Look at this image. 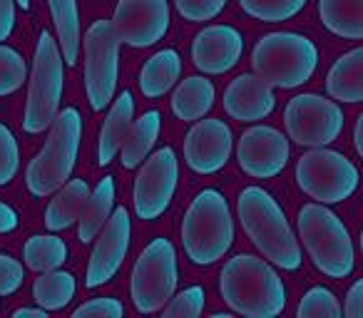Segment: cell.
<instances>
[{
	"mask_svg": "<svg viewBox=\"0 0 363 318\" xmlns=\"http://www.w3.org/2000/svg\"><path fill=\"white\" fill-rule=\"evenodd\" d=\"M326 90L333 102H363V47H353L333 62L326 77Z\"/></svg>",
	"mask_w": 363,
	"mask_h": 318,
	"instance_id": "d6986e66",
	"label": "cell"
},
{
	"mask_svg": "<svg viewBox=\"0 0 363 318\" xmlns=\"http://www.w3.org/2000/svg\"><path fill=\"white\" fill-rule=\"evenodd\" d=\"M234 219L227 199L217 189H204L192 199L182 222V246L192 263L209 266L229 251Z\"/></svg>",
	"mask_w": 363,
	"mask_h": 318,
	"instance_id": "3957f363",
	"label": "cell"
},
{
	"mask_svg": "<svg viewBox=\"0 0 363 318\" xmlns=\"http://www.w3.org/2000/svg\"><path fill=\"white\" fill-rule=\"evenodd\" d=\"M23 278H26L23 263L8 254H0V296L16 293L23 286Z\"/></svg>",
	"mask_w": 363,
	"mask_h": 318,
	"instance_id": "8d00e7d4",
	"label": "cell"
},
{
	"mask_svg": "<svg viewBox=\"0 0 363 318\" xmlns=\"http://www.w3.org/2000/svg\"><path fill=\"white\" fill-rule=\"evenodd\" d=\"M318 16L323 25L338 38H363V0H318Z\"/></svg>",
	"mask_w": 363,
	"mask_h": 318,
	"instance_id": "484cf974",
	"label": "cell"
},
{
	"mask_svg": "<svg viewBox=\"0 0 363 318\" xmlns=\"http://www.w3.org/2000/svg\"><path fill=\"white\" fill-rule=\"evenodd\" d=\"M130 214L125 207L112 209L110 219L105 222V227L97 232L95 249H92L90 263H87V276L85 286L97 288L102 283H107L117 271H120L122 261L127 256V249H130Z\"/></svg>",
	"mask_w": 363,
	"mask_h": 318,
	"instance_id": "9a60e30c",
	"label": "cell"
},
{
	"mask_svg": "<svg viewBox=\"0 0 363 318\" xmlns=\"http://www.w3.org/2000/svg\"><path fill=\"white\" fill-rule=\"evenodd\" d=\"M80 112L75 107L57 112L50 125L45 147L28 164L26 182L33 197H50L72 177V169H75L77 162V149H80Z\"/></svg>",
	"mask_w": 363,
	"mask_h": 318,
	"instance_id": "277c9868",
	"label": "cell"
},
{
	"mask_svg": "<svg viewBox=\"0 0 363 318\" xmlns=\"http://www.w3.org/2000/svg\"><path fill=\"white\" fill-rule=\"evenodd\" d=\"M16 3H18V6H21V8H26V11H28V8H30V0H16Z\"/></svg>",
	"mask_w": 363,
	"mask_h": 318,
	"instance_id": "7bdbcfd3",
	"label": "cell"
},
{
	"mask_svg": "<svg viewBox=\"0 0 363 318\" xmlns=\"http://www.w3.org/2000/svg\"><path fill=\"white\" fill-rule=\"evenodd\" d=\"M50 3L52 23L57 30V47H60L62 62L67 65H77L80 57V16H77V0H48Z\"/></svg>",
	"mask_w": 363,
	"mask_h": 318,
	"instance_id": "4316f807",
	"label": "cell"
},
{
	"mask_svg": "<svg viewBox=\"0 0 363 318\" xmlns=\"http://www.w3.org/2000/svg\"><path fill=\"white\" fill-rule=\"evenodd\" d=\"M308 0H239L249 18L262 23H284L303 11Z\"/></svg>",
	"mask_w": 363,
	"mask_h": 318,
	"instance_id": "f546056e",
	"label": "cell"
},
{
	"mask_svg": "<svg viewBox=\"0 0 363 318\" xmlns=\"http://www.w3.org/2000/svg\"><path fill=\"white\" fill-rule=\"evenodd\" d=\"M132 120H135V100H132V92L125 90L112 102L110 112H107V120L100 132V152H97V159H100L102 167L110 164L117 152H120V144H122V140H125L127 130H130Z\"/></svg>",
	"mask_w": 363,
	"mask_h": 318,
	"instance_id": "ffe728a7",
	"label": "cell"
},
{
	"mask_svg": "<svg viewBox=\"0 0 363 318\" xmlns=\"http://www.w3.org/2000/svg\"><path fill=\"white\" fill-rule=\"evenodd\" d=\"M237 159L244 174L254 179H272L284 172L289 162V140L269 125L247 130L239 140Z\"/></svg>",
	"mask_w": 363,
	"mask_h": 318,
	"instance_id": "5bb4252c",
	"label": "cell"
},
{
	"mask_svg": "<svg viewBox=\"0 0 363 318\" xmlns=\"http://www.w3.org/2000/svg\"><path fill=\"white\" fill-rule=\"evenodd\" d=\"M164 318H197L204 313V288L192 286L164 303Z\"/></svg>",
	"mask_w": 363,
	"mask_h": 318,
	"instance_id": "d6a6232c",
	"label": "cell"
},
{
	"mask_svg": "<svg viewBox=\"0 0 363 318\" xmlns=\"http://www.w3.org/2000/svg\"><path fill=\"white\" fill-rule=\"evenodd\" d=\"M341 303L328 288L313 286L306 296L298 301L296 316L298 318H338L341 316Z\"/></svg>",
	"mask_w": 363,
	"mask_h": 318,
	"instance_id": "1f68e13d",
	"label": "cell"
},
{
	"mask_svg": "<svg viewBox=\"0 0 363 318\" xmlns=\"http://www.w3.org/2000/svg\"><path fill=\"white\" fill-rule=\"evenodd\" d=\"M232 130L222 120H197L184 140V159L197 174H214L232 157Z\"/></svg>",
	"mask_w": 363,
	"mask_h": 318,
	"instance_id": "2e32d148",
	"label": "cell"
},
{
	"mask_svg": "<svg viewBox=\"0 0 363 318\" xmlns=\"http://www.w3.org/2000/svg\"><path fill=\"white\" fill-rule=\"evenodd\" d=\"M28 65L16 47H8L0 42V97L13 95L26 85Z\"/></svg>",
	"mask_w": 363,
	"mask_h": 318,
	"instance_id": "4dcf8cb0",
	"label": "cell"
},
{
	"mask_svg": "<svg viewBox=\"0 0 363 318\" xmlns=\"http://www.w3.org/2000/svg\"><path fill=\"white\" fill-rule=\"evenodd\" d=\"M21 167V152H18V140L3 122H0V187H6Z\"/></svg>",
	"mask_w": 363,
	"mask_h": 318,
	"instance_id": "836d02e7",
	"label": "cell"
},
{
	"mask_svg": "<svg viewBox=\"0 0 363 318\" xmlns=\"http://www.w3.org/2000/svg\"><path fill=\"white\" fill-rule=\"evenodd\" d=\"M16 28V0H0V42H6Z\"/></svg>",
	"mask_w": 363,
	"mask_h": 318,
	"instance_id": "f35d334b",
	"label": "cell"
},
{
	"mask_svg": "<svg viewBox=\"0 0 363 318\" xmlns=\"http://www.w3.org/2000/svg\"><path fill=\"white\" fill-rule=\"evenodd\" d=\"M16 227H18V214H16V209L0 202V234L13 232Z\"/></svg>",
	"mask_w": 363,
	"mask_h": 318,
	"instance_id": "ab89813d",
	"label": "cell"
},
{
	"mask_svg": "<svg viewBox=\"0 0 363 318\" xmlns=\"http://www.w3.org/2000/svg\"><path fill=\"white\" fill-rule=\"evenodd\" d=\"M277 107L274 87L267 85L259 75L242 72L229 82L224 92V112L239 122H259L269 117Z\"/></svg>",
	"mask_w": 363,
	"mask_h": 318,
	"instance_id": "ac0fdd59",
	"label": "cell"
},
{
	"mask_svg": "<svg viewBox=\"0 0 363 318\" xmlns=\"http://www.w3.org/2000/svg\"><path fill=\"white\" fill-rule=\"evenodd\" d=\"M177 13L189 23L214 21L224 11L227 0H174Z\"/></svg>",
	"mask_w": 363,
	"mask_h": 318,
	"instance_id": "e575fe53",
	"label": "cell"
},
{
	"mask_svg": "<svg viewBox=\"0 0 363 318\" xmlns=\"http://www.w3.org/2000/svg\"><path fill=\"white\" fill-rule=\"evenodd\" d=\"M348 318H361L363 316V281L358 278L346 293V306L341 308Z\"/></svg>",
	"mask_w": 363,
	"mask_h": 318,
	"instance_id": "74e56055",
	"label": "cell"
},
{
	"mask_svg": "<svg viewBox=\"0 0 363 318\" xmlns=\"http://www.w3.org/2000/svg\"><path fill=\"white\" fill-rule=\"evenodd\" d=\"M182 75V60L177 50H160L157 55H152L150 60L145 62L140 72V90L145 97L155 100V97H162L164 92H169L174 87V82L179 80Z\"/></svg>",
	"mask_w": 363,
	"mask_h": 318,
	"instance_id": "cb8c5ba5",
	"label": "cell"
},
{
	"mask_svg": "<svg viewBox=\"0 0 363 318\" xmlns=\"http://www.w3.org/2000/svg\"><path fill=\"white\" fill-rule=\"evenodd\" d=\"M237 214L247 237L269 263L284 271H296L301 266L298 239L294 237L281 207L272 194L262 187H247L237 199Z\"/></svg>",
	"mask_w": 363,
	"mask_h": 318,
	"instance_id": "7a4b0ae2",
	"label": "cell"
},
{
	"mask_svg": "<svg viewBox=\"0 0 363 318\" xmlns=\"http://www.w3.org/2000/svg\"><path fill=\"white\" fill-rule=\"evenodd\" d=\"M356 164L341 152L326 147H311V152L298 159L296 184L306 197L316 199L318 204L346 202L358 189Z\"/></svg>",
	"mask_w": 363,
	"mask_h": 318,
	"instance_id": "ba28073f",
	"label": "cell"
},
{
	"mask_svg": "<svg viewBox=\"0 0 363 318\" xmlns=\"http://www.w3.org/2000/svg\"><path fill=\"white\" fill-rule=\"evenodd\" d=\"M289 140L301 147H328L343 132V112L333 100L303 92L284 110Z\"/></svg>",
	"mask_w": 363,
	"mask_h": 318,
	"instance_id": "8fae6325",
	"label": "cell"
},
{
	"mask_svg": "<svg viewBox=\"0 0 363 318\" xmlns=\"http://www.w3.org/2000/svg\"><path fill=\"white\" fill-rule=\"evenodd\" d=\"M120 45L110 21H95L85 33V90L90 107L102 112L117 92Z\"/></svg>",
	"mask_w": 363,
	"mask_h": 318,
	"instance_id": "30bf717a",
	"label": "cell"
},
{
	"mask_svg": "<svg viewBox=\"0 0 363 318\" xmlns=\"http://www.w3.org/2000/svg\"><path fill=\"white\" fill-rule=\"evenodd\" d=\"M160 112L150 110L140 117V120H132L130 130H127L125 140L120 144V154H122V167L125 169H135L145 162V157L152 152L157 137H160Z\"/></svg>",
	"mask_w": 363,
	"mask_h": 318,
	"instance_id": "7402d4cb",
	"label": "cell"
},
{
	"mask_svg": "<svg viewBox=\"0 0 363 318\" xmlns=\"http://www.w3.org/2000/svg\"><path fill=\"white\" fill-rule=\"evenodd\" d=\"M353 142H356V152L363 154V115L356 122V132H353Z\"/></svg>",
	"mask_w": 363,
	"mask_h": 318,
	"instance_id": "b9f144b4",
	"label": "cell"
},
{
	"mask_svg": "<svg viewBox=\"0 0 363 318\" xmlns=\"http://www.w3.org/2000/svg\"><path fill=\"white\" fill-rule=\"evenodd\" d=\"M110 25L125 45L152 47L169 30V6L167 0H120Z\"/></svg>",
	"mask_w": 363,
	"mask_h": 318,
	"instance_id": "4fadbf2b",
	"label": "cell"
},
{
	"mask_svg": "<svg viewBox=\"0 0 363 318\" xmlns=\"http://www.w3.org/2000/svg\"><path fill=\"white\" fill-rule=\"evenodd\" d=\"M62 55L55 38L50 33H43L35 47L30 75V92L26 102V117L23 127L28 135H40L52 125L55 115L60 112L62 100Z\"/></svg>",
	"mask_w": 363,
	"mask_h": 318,
	"instance_id": "52a82bcc",
	"label": "cell"
},
{
	"mask_svg": "<svg viewBox=\"0 0 363 318\" xmlns=\"http://www.w3.org/2000/svg\"><path fill=\"white\" fill-rule=\"evenodd\" d=\"M254 75L267 85L291 90L313 77L318 67V50L306 35L298 33H269L254 45Z\"/></svg>",
	"mask_w": 363,
	"mask_h": 318,
	"instance_id": "5b68a950",
	"label": "cell"
},
{
	"mask_svg": "<svg viewBox=\"0 0 363 318\" xmlns=\"http://www.w3.org/2000/svg\"><path fill=\"white\" fill-rule=\"evenodd\" d=\"M179 271L177 251L169 239H155L140 254L132 268V301L140 313H157L174 296Z\"/></svg>",
	"mask_w": 363,
	"mask_h": 318,
	"instance_id": "9c48e42d",
	"label": "cell"
},
{
	"mask_svg": "<svg viewBox=\"0 0 363 318\" xmlns=\"http://www.w3.org/2000/svg\"><path fill=\"white\" fill-rule=\"evenodd\" d=\"M219 291L232 311L249 318H272L286 308V288L272 263L252 254L229 259L219 276Z\"/></svg>",
	"mask_w": 363,
	"mask_h": 318,
	"instance_id": "6da1fadb",
	"label": "cell"
},
{
	"mask_svg": "<svg viewBox=\"0 0 363 318\" xmlns=\"http://www.w3.org/2000/svg\"><path fill=\"white\" fill-rule=\"evenodd\" d=\"M23 259H26V266L33 268L38 273L52 271V268H60L67 259V246L62 239L52 237V234H40V237H33L23 246Z\"/></svg>",
	"mask_w": 363,
	"mask_h": 318,
	"instance_id": "f1b7e54d",
	"label": "cell"
},
{
	"mask_svg": "<svg viewBox=\"0 0 363 318\" xmlns=\"http://www.w3.org/2000/svg\"><path fill=\"white\" fill-rule=\"evenodd\" d=\"M125 316V306L122 301L112 296L92 298V301L82 303L72 311V318H122Z\"/></svg>",
	"mask_w": 363,
	"mask_h": 318,
	"instance_id": "d590c367",
	"label": "cell"
},
{
	"mask_svg": "<svg viewBox=\"0 0 363 318\" xmlns=\"http://www.w3.org/2000/svg\"><path fill=\"white\" fill-rule=\"evenodd\" d=\"M296 224L303 249L318 271L331 278H346L353 271L356 251L351 234L326 204H306L298 212Z\"/></svg>",
	"mask_w": 363,
	"mask_h": 318,
	"instance_id": "8992f818",
	"label": "cell"
},
{
	"mask_svg": "<svg viewBox=\"0 0 363 318\" xmlns=\"http://www.w3.org/2000/svg\"><path fill=\"white\" fill-rule=\"evenodd\" d=\"M87 194H90V187H87L85 179H67L55 192V199L48 204L45 227L50 232H62V229L72 227L80 217V209L85 204Z\"/></svg>",
	"mask_w": 363,
	"mask_h": 318,
	"instance_id": "d4e9b609",
	"label": "cell"
},
{
	"mask_svg": "<svg viewBox=\"0 0 363 318\" xmlns=\"http://www.w3.org/2000/svg\"><path fill=\"white\" fill-rule=\"evenodd\" d=\"M112 209H115V182H112V177H105L100 179L95 192L87 194L85 204H82L80 217H77V224H80L77 239L82 244H90L97 237V232L105 227L107 219H110Z\"/></svg>",
	"mask_w": 363,
	"mask_h": 318,
	"instance_id": "603a6c76",
	"label": "cell"
},
{
	"mask_svg": "<svg viewBox=\"0 0 363 318\" xmlns=\"http://www.w3.org/2000/svg\"><path fill=\"white\" fill-rule=\"evenodd\" d=\"M179 182V162L172 147H162L152 157H145L135 177V212L140 219L152 222L169 209Z\"/></svg>",
	"mask_w": 363,
	"mask_h": 318,
	"instance_id": "7c38bea8",
	"label": "cell"
},
{
	"mask_svg": "<svg viewBox=\"0 0 363 318\" xmlns=\"http://www.w3.org/2000/svg\"><path fill=\"white\" fill-rule=\"evenodd\" d=\"M13 316L16 318H48V311L45 308H18Z\"/></svg>",
	"mask_w": 363,
	"mask_h": 318,
	"instance_id": "60d3db41",
	"label": "cell"
},
{
	"mask_svg": "<svg viewBox=\"0 0 363 318\" xmlns=\"http://www.w3.org/2000/svg\"><path fill=\"white\" fill-rule=\"evenodd\" d=\"M244 52V38L232 25H209L194 38L192 60L204 75H224L239 62Z\"/></svg>",
	"mask_w": 363,
	"mask_h": 318,
	"instance_id": "e0dca14e",
	"label": "cell"
},
{
	"mask_svg": "<svg viewBox=\"0 0 363 318\" xmlns=\"http://www.w3.org/2000/svg\"><path fill=\"white\" fill-rule=\"evenodd\" d=\"M214 107V85L202 75L182 80L172 95V112L184 122H197Z\"/></svg>",
	"mask_w": 363,
	"mask_h": 318,
	"instance_id": "44dd1931",
	"label": "cell"
},
{
	"mask_svg": "<svg viewBox=\"0 0 363 318\" xmlns=\"http://www.w3.org/2000/svg\"><path fill=\"white\" fill-rule=\"evenodd\" d=\"M75 276L60 268H52V271L40 273V278H35L33 283V298L40 308L45 311H62L67 303L75 296Z\"/></svg>",
	"mask_w": 363,
	"mask_h": 318,
	"instance_id": "83f0119b",
	"label": "cell"
}]
</instances>
